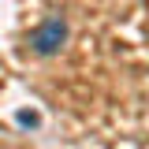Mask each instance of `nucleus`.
I'll list each match as a JSON object with an SVG mask.
<instances>
[{"label": "nucleus", "mask_w": 149, "mask_h": 149, "mask_svg": "<svg viewBox=\"0 0 149 149\" xmlns=\"http://www.w3.org/2000/svg\"><path fill=\"white\" fill-rule=\"evenodd\" d=\"M63 41H67V22L63 19H45L34 34H30V49L37 56H56L63 49Z\"/></svg>", "instance_id": "nucleus-1"}]
</instances>
